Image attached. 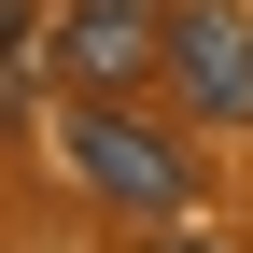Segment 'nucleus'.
Segmentation results:
<instances>
[{"label": "nucleus", "instance_id": "f257e3e1", "mask_svg": "<svg viewBox=\"0 0 253 253\" xmlns=\"http://www.w3.org/2000/svg\"><path fill=\"white\" fill-rule=\"evenodd\" d=\"M42 71L71 99H126L169 71V0H56L42 14Z\"/></svg>", "mask_w": 253, "mask_h": 253}, {"label": "nucleus", "instance_id": "f03ea898", "mask_svg": "<svg viewBox=\"0 0 253 253\" xmlns=\"http://www.w3.org/2000/svg\"><path fill=\"white\" fill-rule=\"evenodd\" d=\"M56 141H71V169L99 183L113 211H183V183H197V155H183L155 113H126V99H71Z\"/></svg>", "mask_w": 253, "mask_h": 253}, {"label": "nucleus", "instance_id": "7ed1b4c3", "mask_svg": "<svg viewBox=\"0 0 253 253\" xmlns=\"http://www.w3.org/2000/svg\"><path fill=\"white\" fill-rule=\"evenodd\" d=\"M169 84L197 126H253V0H169Z\"/></svg>", "mask_w": 253, "mask_h": 253}, {"label": "nucleus", "instance_id": "20e7f679", "mask_svg": "<svg viewBox=\"0 0 253 253\" xmlns=\"http://www.w3.org/2000/svg\"><path fill=\"white\" fill-rule=\"evenodd\" d=\"M28 71H42V0H0V113L28 99Z\"/></svg>", "mask_w": 253, "mask_h": 253}, {"label": "nucleus", "instance_id": "39448f33", "mask_svg": "<svg viewBox=\"0 0 253 253\" xmlns=\"http://www.w3.org/2000/svg\"><path fill=\"white\" fill-rule=\"evenodd\" d=\"M155 253H225V239H197V225H169V239H155Z\"/></svg>", "mask_w": 253, "mask_h": 253}]
</instances>
